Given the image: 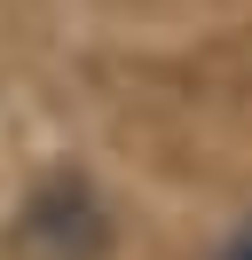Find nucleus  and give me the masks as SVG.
Instances as JSON below:
<instances>
[{"label": "nucleus", "mask_w": 252, "mask_h": 260, "mask_svg": "<svg viewBox=\"0 0 252 260\" xmlns=\"http://www.w3.org/2000/svg\"><path fill=\"white\" fill-rule=\"evenodd\" d=\"M220 260H252V221H244V229L229 237V252H220Z\"/></svg>", "instance_id": "f257e3e1"}]
</instances>
